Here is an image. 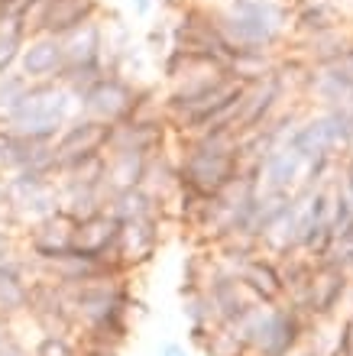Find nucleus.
Listing matches in <instances>:
<instances>
[{
    "label": "nucleus",
    "instance_id": "f257e3e1",
    "mask_svg": "<svg viewBox=\"0 0 353 356\" xmlns=\"http://www.w3.org/2000/svg\"><path fill=\"white\" fill-rule=\"evenodd\" d=\"M74 113L78 104L58 81H29L23 101L0 120V130L23 140L52 143Z\"/></svg>",
    "mask_w": 353,
    "mask_h": 356
},
{
    "label": "nucleus",
    "instance_id": "4be33fe9",
    "mask_svg": "<svg viewBox=\"0 0 353 356\" xmlns=\"http://www.w3.org/2000/svg\"><path fill=\"white\" fill-rule=\"evenodd\" d=\"M23 253V234L13 224L0 220V263H7L13 256Z\"/></svg>",
    "mask_w": 353,
    "mask_h": 356
},
{
    "label": "nucleus",
    "instance_id": "ddd939ff",
    "mask_svg": "<svg viewBox=\"0 0 353 356\" xmlns=\"http://www.w3.org/2000/svg\"><path fill=\"white\" fill-rule=\"evenodd\" d=\"M117 234H120V220H117L111 211H101V214H94V217H88V220H81V224H74L72 253L84 256V259H107V263H111Z\"/></svg>",
    "mask_w": 353,
    "mask_h": 356
},
{
    "label": "nucleus",
    "instance_id": "393cba45",
    "mask_svg": "<svg viewBox=\"0 0 353 356\" xmlns=\"http://www.w3.org/2000/svg\"><path fill=\"white\" fill-rule=\"evenodd\" d=\"M130 7H133V17L146 19V17H152V13H156V10L162 7V0H133Z\"/></svg>",
    "mask_w": 353,
    "mask_h": 356
},
{
    "label": "nucleus",
    "instance_id": "1a4fd4ad",
    "mask_svg": "<svg viewBox=\"0 0 353 356\" xmlns=\"http://www.w3.org/2000/svg\"><path fill=\"white\" fill-rule=\"evenodd\" d=\"M72 243H74V224L62 211L23 230V253H26L33 263L62 259V256L72 253Z\"/></svg>",
    "mask_w": 353,
    "mask_h": 356
},
{
    "label": "nucleus",
    "instance_id": "bb28decb",
    "mask_svg": "<svg viewBox=\"0 0 353 356\" xmlns=\"http://www.w3.org/2000/svg\"><path fill=\"white\" fill-rule=\"evenodd\" d=\"M159 356H188V350L182 347V343H175V340H166V343L159 347Z\"/></svg>",
    "mask_w": 353,
    "mask_h": 356
},
{
    "label": "nucleus",
    "instance_id": "39448f33",
    "mask_svg": "<svg viewBox=\"0 0 353 356\" xmlns=\"http://www.w3.org/2000/svg\"><path fill=\"white\" fill-rule=\"evenodd\" d=\"M136 88L140 81H130V78L117 75V72H107L94 81L88 91L78 94V113L81 117H91V120H101V123H117L130 120L133 113V101H136Z\"/></svg>",
    "mask_w": 353,
    "mask_h": 356
},
{
    "label": "nucleus",
    "instance_id": "c756f323",
    "mask_svg": "<svg viewBox=\"0 0 353 356\" xmlns=\"http://www.w3.org/2000/svg\"><path fill=\"white\" fill-rule=\"evenodd\" d=\"M3 23H7V19H3V13H0V26H3Z\"/></svg>",
    "mask_w": 353,
    "mask_h": 356
},
{
    "label": "nucleus",
    "instance_id": "2eb2a0df",
    "mask_svg": "<svg viewBox=\"0 0 353 356\" xmlns=\"http://www.w3.org/2000/svg\"><path fill=\"white\" fill-rule=\"evenodd\" d=\"M107 211H111L120 224H127V220H146V217H166V204H162L152 191H146L143 185L113 191V195L107 197Z\"/></svg>",
    "mask_w": 353,
    "mask_h": 356
},
{
    "label": "nucleus",
    "instance_id": "412c9836",
    "mask_svg": "<svg viewBox=\"0 0 353 356\" xmlns=\"http://www.w3.org/2000/svg\"><path fill=\"white\" fill-rule=\"evenodd\" d=\"M33 356H78L74 343L62 334H42L33 347Z\"/></svg>",
    "mask_w": 353,
    "mask_h": 356
},
{
    "label": "nucleus",
    "instance_id": "f8f14e48",
    "mask_svg": "<svg viewBox=\"0 0 353 356\" xmlns=\"http://www.w3.org/2000/svg\"><path fill=\"white\" fill-rule=\"evenodd\" d=\"M233 275L246 285V289L262 301V305H279L285 298V282H282L279 259H272L269 253H253L246 256L240 266H233Z\"/></svg>",
    "mask_w": 353,
    "mask_h": 356
},
{
    "label": "nucleus",
    "instance_id": "7c9ffc66",
    "mask_svg": "<svg viewBox=\"0 0 353 356\" xmlns=\"http://www.w3.org/2000/svg\"><path fill=\"white\" fill-rule=\"evenodd\" d=\"M350 39H353V23H350Z\"/></svg>",
    "mask_w": 353,
    "mask_h": 356
},
{
    "label": "nucleus",
    "instance_id": "0eeeda50",
    "mask_svg": "<svg viewBox=\"0 0 353 356\" xmlns=\"http://www.w3.org/2000/svg\"><path fill=\"white\" fill-rule=\"evenodd\" d=\"M288 97H292V91H288V85L282 81L279 72L272 68L269 75H262L260 81L246 85L240 113H237V123H233V133L243 136V133H253V130H260V127H266L285 107Z\"/></svg>",
    "mask_w": 353,
    "mask_h": 356
},
{
    "label": "nucleus",
    "instance_id": "c85d7f7f",
    "mask_svg": "<svg viewBox=\"0 0 353 356\" xmlns=\"http://www.w3.org/2000/svg\"><path fill=\"white\" fill-rule=\"evenodd\" d=\"M214 7H227V3H237V0H211Z\"/></svg>",
    "mask_w": 353,
    "mask_h": 356
},
{
    "label": "nucleus",
    "instance_id": "6e6552de",
    "mask_svg": "<svg viewBox=\"0 0 353 356\" xmlns=\"http://www.w3.org/2000/svg\"><path fill=\"white\" fill-rule=\"evenodd\" d=\"M347 275L350 272L340 269V266L327 263V259H317L311 275H308V285L301 291V301L295 305V311L301 314H311V318H327L331 311L340 305L347 291Z\"/></svg>",
    "mask_w": 353,
    "mask_h": 356
},
{
    "label": "nucleus",
    "instance_id": "9b49d317",
    "mask_svg": "<svg viewBox=\"0 0 353 356\" xmlns=\"http://www.w3.org/2000/svg\"><path fill=\"white\" fill-rule=\"evenodd\" d=\"M17 68L29 81H58L62 72H65V46H62V39L49 36V33L26 36Z\"/></svg>",
    "mask_w": 353,
    "mask_h": 356
},
{
    "label": "nucleus",
    "instance_id": "2f4dec72",
    "mask_svg": "<svg viewBox=\"0 0 353 356\" xmlns=\"http://www.w3.org/2000/svg\"><path fill=\"white\" fill-rule=\"evenodd\" d=\"M0 220H3V211H0Z\"/></svg>",
    "mask_w": 353,
    "mask_h": 356
},
{
    "label": "nucleus",
    "instance_id": "7ed1b4c3",
    "mask_svg": "<svg viewBox=\"0 0 353 356\" xmlns=\"http://www.w3.org/2000/svg\"><path fill=\"white\" fill-rule=\"evenodd\" d=\"M107 13L104 0H33L19 17H13L10 23L19 26L26 36L36 33H49V36L65 39L74 29L88 26L94 19H101Z\"/></svg>",
    "mask_w": 353,
    "mask_h": 356
},
{
    "label": "nucleus",
    "instance_id": "b1692460",
    "mask_svg": "<svg viewBox=\"0 0 353 356\" xmlns=\"http://www.w3.org/2000/svg\"><path fill=\"white\" fill-rule=\"evenodd\" d=\"M29 3H33V0H0V13H3V19L10 23V19L19 17V13H23Z\"/></svg>",
    "mask_w": 353,
    "mask_h": 356
},
{
    "label": "nucleus",
    "instance_id": "20e7f679",
    "mask_svg": "<svg viewBox=\"0 0 353 356\" xmlns=\"http://www.w3.org/2000/svg\"><path fill=\"white\" fill-rule=\"evenodd\" d=\"M111 136H113L111 123H101V120H91V117L74 113L72 120L62 127V133L52 140V149H56V175L62 169L78 165V162L107 156V149H111Z\"/></svg>",
    "mask_w": 353,
    "mask_h": 356
},
{
    "label": "nucleus",
    "instance_id": "9d476101",
    "mask_svg": "<svg viewBox=\"0 0 353 356\" xmlns=\"http://www.w3.org/2000/svg\"><path fill=\"white\" fill-rule=\"evenodd\" d=\"M175 143L166 117L156 120H123L113 127L111 149L107 152H136V156H156Z\"/></svg>",
    "mask_w": 353,
    "mask_h": 356
},
{
    "label": "nucleus",
    "instance_id": "a878e982",
    "mask_svg": "<svg viewBox=\"0 0 353 356\" xmlns=\"http://www.w3.org/2000/svg\"><path fill=\"white\" fill-rule=\"evenodd\" d=\"M0 356H29V350H23L13 337H3V343H0Z\"/></svg>",
    "mask_w": 353,
    "mask_h": 356
},
{
    "label": "nucleus",
    "instance_id": "6ab92c4d",
    "mask_svg": "<svg viewBox=\"0 0 353 356\" xmlns=\"http://www.w3.org/2000/svg\"><path fill=\"white\" fill-rule=\"evenodd\" d=\"M26 88H29V78L23 75V72H10V75H3L0 78V120L7 117L13 107H17L19 101H23V94H26Z\"/></svg>",
    "mask_w": 353,
    "mask_h": 356
},
{
    "label": "nucleus",
    "instance_id": "dca6fc26",
    "mask_svg": "<svg viewBox=\"0 0 353 356\" xmlns=\"http://www.w3.org/2000/svg\"><path fill=\"white\" fill-rule=\"evenodd\" d=\"M146 159H149V156H136V152H107V172H104L107 195L123 191V188L143 185V175H146Z\"/></svg>",
    "mask_w": 353,
    "mask_h": 356
},
{
    "label": "nucleus",
    "instance_id": "cd10ccee",
    "mask_svg": "<svg viewBox=\"0 0 353 356\" xmlns=\"http://www.w3.org/2000/svg\"><path fill=\"white\" fill-rule=\"evenodd\" d=\"M7 207V175L0 172V211Z\"/></svg>",
    "mask_w": 353,
    "mask_h": 356
},
{
    "label": "nucleus",
    "instance_id": "f3484780",
    "mask_svg": "<svg viewBox=\"0 0 353 356\" xmlns=\"http://www.w3.org/2000/svg\"><path fill=\"white\" fill-rule=\"evenodd\" d=\"M205 347V356H243L246 353V343H243L240 330L233 324H217V327L201 340Z\"/></svg>",
    "mask_w": 353,
    "mask_h": 356
},
{
    "label": "nucleus",
    "instance_id": "423d86ee",
    "mask_svg": "<svg viewBox=\"0 0 353 356\" xmlns=\"http://www.w3.org/2000/svg\"><path fill=\"white\" fill-rule=\"evenodd\" d=\"M162 224H166V217H146V220H127V224H120L111 263L123 275L149 266L159 253V243H162Z\"/></svg>",
    "mask_w": 353,
    "mask_h": 356
},
{
    "label": "nucleus",
    "instance_id": "f03ea898",
    "mask_svg": "<svg viewBox=\"0 0 353 356\" xmlns=\"http://www.w3.org/2000/svg\"><path fill=\"white\" fill-rule=\"evenodd\" d=\"M246 350L256 356H292L301 340V314L295 308H279V305H260L253 308L240 324Z\"/></svg>",
    "mask_w": 353,
    "mask_h": 356
},
{
    "label": "nucleus",
    "instance_id": "5701e85b",
    "mask_svg": "<svg viewBox=\"0 0 353 356\" xmlns=\"http://www.w3.org/2000/svg\"><path fill=\"white\" fill-rule=\"evenodd\" d=\"M337 356H353V318L344 324L340 340H337Z\"/></svg>",
    "mask_w": 353,
    "mask_h": 356
},
{
    "label": "nucleus",
    "instance_id": "aec40b11",
    "mask_svg": "<svg viewBox=\"0 0 353 356\" xmlns=\"http://www.w3.org/2000/svg\"><path fill=\"white\" fill-rule=\"evenodd\" d=\"M149 52V56L156 58H162L172 49V26H168V13H162L159 19H152V26L146 29V46H143Z\"/></svg>",
    "mask_w": 353,
    "mask_h": 356
},
{
    "label": "nucleus",
    "instance_id": "473e14b6",
    "mask_svg": "<svg viewBox=\"0 0 353 356\" xmlns=\"http://www.w3.org/2000/svg\"><path fill=\"white\" fill-rule=\"evenodd\" d=\"M334 356H337V353H334Z\"/></svg>",
    "mask_w": 353,
    "mask_h": 356
},
{
    "label": "nucleus",
    "instance_id": "4468645a",
    "mask_svg": "<svg viewBox=\"0 0 353 356\" xmlns=\"http://www.w3.org/2000/svg\"><path fill=\"white\" fill-rule=\"evenodd\" d=\"M301 178H305V159H301L295 149H288L285 143L276 146V149L260 162V188L262 191L295 195L298 185H301Z\"/></svg>",
    "mask_w": 353,
    "mask_h": 356
},
{
    "label": "nucleus",
    "instance_id": "a211bd4d",
    "mask_svg": "<svg viewBox=\"0 0 353 356\" xmlns=\"http://www.w3.org/2000/svg\"><path fill=\"white\" fill-rule=\"evenodd\" d=\"M23 42H26V33L19 26H13V23H3V26H0V78L10 75V72H17Z\"/></svg>",
    "mask_w": 353,
    "mask_h": 356
}]
</instances>
